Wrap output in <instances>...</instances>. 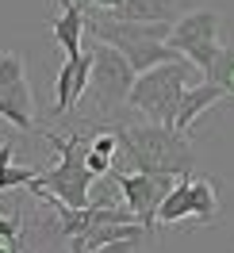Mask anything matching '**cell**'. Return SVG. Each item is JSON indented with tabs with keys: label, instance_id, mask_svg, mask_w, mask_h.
<instances>
[{
	"label": "cell",
	"instance_id": "ac0fdd59",
	"mask_svg": "<svg viewBox=\"0 0 234 253\" xmlns=\"http://www.w3.org/2000/svg\"><path fill=\"white\" fill-rule=\"evenodd\" d=\"M16 238H23L19 234V215L16 219H0V242H16Z\"/></svg>",
	"mask_w": 234,
	"mask_h": 253
},
{
	"label": "cell",
	"instance_id": "7a4b0ae2",
	"mask_svg": "<svg viewBox=\"0 0 234 253\" xmlns=\"http://www.w3.org/2000/svg\"><path fill=\"white\" fill-rule=\"evenodd\" d=\"M47 142L62 154L58 158V165L54 169H47V173L35 176V192H43V196H54L58 204L65 207H89L93 200H89V188H93L96 173L89 169V161H85V154H89V138L85 134H50L47 130Z\"/></svg>",
	"mask_w": 234,
	"mask_h": 253
},
{
	"label": "cell",
	"instance_id": "6da1fadb",
	"mask_svg": "<svg viewBox=\"0 0 234 253\" xmlns=\"http://www.w3.org/2000/svg\"><path fill=\"white\" fill-rule=\"evenodd\" d=\"M115 134H119L115 165L154 176H173V180L192 176V169H196L192 138L169 123H150V119L146 123H115Z\"/></svg>",
	"mask_w": 234,
	"mask_h": 253
},
{
	"label": "cell",
	"instance_id": "2e32d148",
	"mask_svg": "<svg viewBox=\"0 0 234 253\" xmlns=\"http://www.w3.org/2000/svg\"><path fill=\"white\" fill-rule=\"evenodd\" d=\"M35 176H39L35 169H19V165H8V169L0 173V192H8V188H23V184L31 188Z\"/></svg>",
	"mask_w": 234,
	"mask_h": 253
},
{
	"label": "cell",
	"instance_id": "8992f818",
	"mask_svg": "<svg viewBox=\"0 0 234 253\" xmlns=\"http://www.w3.org/2000/svg\"><path fill=\"white\" fill-rule=\"evenodd\" d=\"M111 180L119 184V192H123V200H127V207L139 215V222L154 234V226H157V207H161V200H165V192L177 184L173 176H154V173H139V169H111Z\"/></svg>",
	"mask_w": 234,
	"mask_h": 253
},
{
	"label": "cell",
	"instance_id": "4fadbf2b",
	"mask_svg": "<svg viewBox=\"0 0 234 253\" xmlns=\"http://www.w3.org/2000/svg\"><path fill=\"white\" fill-rule=\"evenodd\" d=\"M115 158H119V134H115V126H111V130H100V134L89 138V154H85V161H89V169H93L96 176H108L111 169H115Z\"/></svg>",
	"mask_w": 234,
	"mask_h": 253
},
{
	"label": "cell",
	"instance_id": "7c38bea8",
	"mask_svg": "<svg viewBox=\"0 0 234 253\" xmlns=\"http://www.w3.org/2000/svg\"><path fill=\"white\" fill-rule=\"evenodd\" d=\"M115 16L142 19V23H177L185 16V8H181V0H119Z\"/></svg>",
	"mask_w": 234,
	"mask_h": 253
},
{
	"label": "cell",
	"instance_id": "603a6c76",
	"mask_svg": "<svg viewBox=\"0 0 234 253\" xmlns=\"http://www.w3.org/2000/svg\"><path fill=\"white\" fill-rule=\"evenodd\" d=\"M0 111H4V96H0Z\"/></svg>",
	"mask_w": 234,
	"mask_h": 253
},
{
	"label": "cell",
	"instance_id": "277c9868",
	"mask_svg": "<svg viewBox=\"0 0 234 253\" xmlns=\"http://www.w3.org/2000/svg\"><path fill=\"white\" fill-rule=\"evenodd\" d=\"M219 27H223V16L211 12V8H196V12H185V16L173 23L169 46H177L188 62L200 69V81H219V62H223V42H219Z\"/></svg>",
	"mask_w": 234,
	"mask_h": 253
},
{
	"label": "cell",
	"instance_id": "ba28073f",
	"mask_svg": "<svg viewBox=\"0 0 234 253\" xmlns=\"http://www.w3.org/2000/svg\"><path fill=\"white\" fill-rule=\"evenodd\" d=\"M93 58H96V42L89 50L73 54V58H62V69H58V81H54V115H69L73 104L89 92Z\"/></svg>",
	"mask_w": 234,
	"mask_h": 253
},
{
	"label": "cell",
	"instance_id": "d6986e66",
	"mask_svg": "<svg viewBox=\"0 0 234 253\" xmlns=\"http://www.w3.org/2000/svg\"><path fill=\"white\" fill-rule=\"evenodd\" d=\"M8 165H12V142H4V146H0V173H4Z\"/></svg>",
	"mask_w": 234,
	"mask_h": 253
},
{
	"label": "cell",
	"instance_id": "9a60e30c",
	"mask_svg": "<svg viewBox=\"0 0 234 253\" xmlns=\"http://www.w3.org/2000/svg\"><path fill=\"white\" fill-rule=\"evenodd\" d=\"M219 215V192L207 176H192V219L211 222Z\"/></svg>",
	"mask_w": 234,
	"mask_h": 253
},
{
	"label": "cell",
	"instance_id": "8fae6325",
	"mask_svg": "<svg viewBox=\"0 0 234 253\" xmlns=\"http://www.w3.org/2000/svg\"><path fill=\"white\" fill-rule=\"evenodd\" d=\"M150 230L142 222H104L89 234H73L69 238V253H93L96 246H108V242H119V238H146Z\"/></svg>",
	"mask_w": 234,
	"mask_h": 253
},
{
	"label": "cell",
	"instance_id": "30bf717a",
	"mask_svg": "<svg viewBox=\"0 0 234 253\" xmlns=\"http://www.w3.org/2000/svg\"><path fill=\"white\" fill-rule=\"evenodd\" d=\"M231 92V88H227V84H219V81H200V84H188L185 88V96H181V111H177V130H192V123H196V119H200L203 111L207 108H215L219 100H223V96Z\"/></svg>",
	"mask_w": 234,
	"mask_h": 253
},
{
	"label": "cell",
	"instance_id": "5bb4252c",
	"mask_svg": "<svg viewBox=\"0 0 234 253\" xmlns=\"http://www.w3.org/2000/svg\"><path fill=\"white\" fill-rule=\"evenodd\" d=\"M181 219H192V176H181L157 207V222L169 226V222H181Z\"/></svg>",
	"mask_w": 234,
	"mask_h": 253
},
{
	"label": "cell",
	"instance_id": "e0dca14e",
	"mask_svg": "<svg viewBox=\"0 0 234 253\" xmlns=\"http://www.w3.org/2000/svg\"><path fill=\"white\" fill-rule=\"evenodd\" d=\"M142 238H119V242H108V246H96L93 253H135Z\"/></svg>",
	"mask_w": 234,
	"mask_h": 253
},
{
	"label": "cell",
	"instance_id": "44dd1931",
	"mask_svg": "<svg viewBox=\"0 0 234 253\" xmlns=\"http://www.w3.org/2000/svg\"><path fill=\"white\" fill-rule=\"evenodd\" d=\"M0 253H23V238H16V242H8V246H0Z\"/></svg>",
	"mask_w": 234,
	"mask_h": 253
},
{
	"label": "cell",
	"instance_id": "9c48e42d",
	"mask_svg": "<svg viewBox=\"0 0 234 253\" xmlns=\"http://www.w3.org/2000/svg\"><path fill=\"white\" fill-rule=\"evenodd\" d=\"M47 27L54 35L58 50H62V58H73V54L85 50L81 39L89 31V12H85V4H77V0H58V12L47 16Z\"/></svg>",
	"mask_w": 234,
	"mask_h": 253
},
{
	"label": "cell",
	"instance_id": "52a82bcc",
	"mask_svg": "<svg viewBox=\"0 0 234 253\" xmlns=\"http://www.w3.org/2000/svg\"><path fill=\"white\" fill-rule=\"evenodd\" d=\"M0 96H4V119L19 130H35V100L27 88V65L19 54H0Z\"/></svg>",
	"mask_w": 234,
	"mask_h": 253
},
{
	"label": "cell",
	"instance_id": "7402d4cb",
	"mask_svg": "<svg viewBox=\"0 0 234 253\" xmlns=\"http://www.w3.org/2000/svg\"><path fill=\"white\" fill-rule=\"evenodd\" d=\"M227 88L234 92V65H231V73H227Z\"/></svg>",
	"mask_w": 234,
	"mask_h": 253
},
{
	"label": "cell",
	"instance_id": "3957f363",
	"mask_svg": "<svg viewBox=\"0 0 234 253\" xmlns=\"http://www.w3.org/2000/svg\"><path fill=\"white\" fill-rule=\"evenodd\" d=\"M192 73H200L188 58H177V62H161L154 69H146L135 77V88H131V108L142 111L150 123H177V111H181V96H185Z\"/></svg>",
	"mask_w": 234,
	"mask_h": 253
},
{
	"label": "cell",
	"instance_id": "ffe728a7",
	"mask_svg": "<svg viewBox=\"0 0 234 253\" xmlns=\"http://www.w3.org/2000/svg\"><path fill=\"white\" fill-rule=\"evenodd\" d=\"M89 4H93V8H104V12H115V8H119V0H89Z\"/></svg>",
	"mask_w": 234,
	"mask_h": 253
},
{
	"label": "cell",
	"instance_id": "5b68a950",
	"mask_svg": "<svg viewBox=\"0 0 234 253\" xmlns=\"http://www.w3.org/2000/svg\"><path fill=\"white\" fill-rule=\"evenodd\" d=\"M96 42V39H93ZM135 77L139 69L127 62L123 50L108 46V42H96V58H93V77H89V92L96 96V108L100 115H115L131 100V88H135Z\"/></svg>",
	"mask_w": 234,
	"mask_h": 253
}]
</instances>
